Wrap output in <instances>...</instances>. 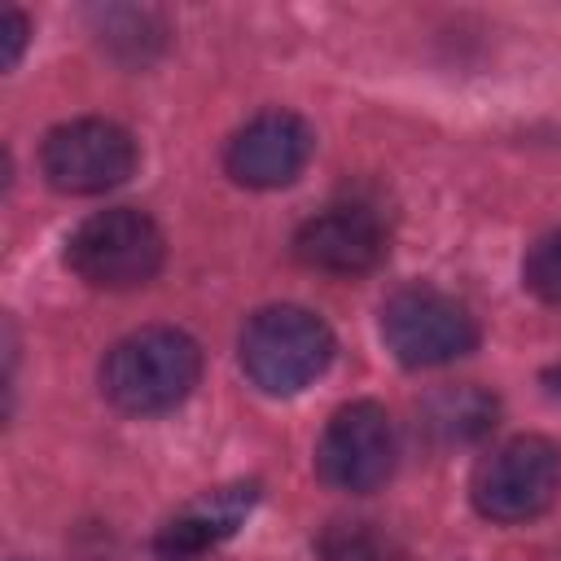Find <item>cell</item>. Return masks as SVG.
<instances>
[{
    "label": "cell",
    "instance_id": "obj_1",
    "mask_svg": "<svg viewBox=\"0 0 561 561\" xmlns=\"http://www.w3.org/2000/svg\"><path fill=\"white\" fill-rule=\"evenodd\" d=\"M202 377V351L171 324L136 329L110 346L101 364V390L118 412L158 416L180 408Z\"/></svg>",
    "mask_w": 561,
    "mask_h": 561
},
{
    "label": "cell",
    "instance_id": "obj_2",
    "mask_svg": "<svg viewBox=\"0 0 561 561\" xmlns=\"http://www.w3.org/2000/svg\"><path fill=\"white\" fill-rule=\"evenodd\" d=\"M333 359L329 324L307 307H263L241 329V368L263 394L307 390Z\"/></svg>",
    "mask_w": 561,
    "mask_h": 561
},
{
    "label": "cell",
    "instance_id": "obj_3",
    "mask_svg": "<svg viewBox=\"0 0 561 561\" xmlns=\"http://www.w3.org/2000/svg\"><path fill=\"white\" fill-rule=\"evenodd\" d=\"M66 263L79 280L96 289H136L158 276L162 267V232L158 224L136 206H110L88 215L70 241Z\"/></svg>",
    "mask_w": 561,
    "mask_h": 561
},
{
    "label": "cell",
    "instance_id": "obj_4",
    "mask_svg": "<svg viewBox=\"0 0 561 561\" xmlns=\"http://www.w3.org/2000/svg\"><path fill=\"white\" fill-rule=\"evenodd\" d=\"M561 491V447L539 434H517L478 460L469 495L491 522H530L552 508Z\"/></svg>",
    "mask_w": 561,
    "mask_h": 561
},
{
    "label": "cell",
    "instance_id": "obj_5",
    "mask_svg": "<svg viewBox=\"0 0 561 561\" xmlns=\"http://www.w3.org/2000/svg\"><path fill=\"white\" fill-rule=\"evenodd\" d=\"M381 337L408 368H438L478 346V324L465 302L434 285H403L381 302Z\"/></svg>",
    "mask_w": 561,
    "mask_h": 561
},
{
    "label": "cell",
    "instance_id": "obj_6",
    "mask_svg": "<svg viewBox=\"0 0 561 561\" xmlns=\"http://www.w3.org/2000/svg\"><path fill=\"white\" fill-rule=\"evenodd\" d=\"M394 451L390 412L373 399H355L329 416L316 447V469L333 491L368 495L394 473Z\"/></svg>",
    "mask_w": 561,
    "mask_h": 561
},
{
    "label": "cell",
    "instance_id": "obj_7",
    "mask_svg": "<svg viewBox=\"0 0 561 561\" xmlns=\"http://www.w3.org/2000/svg\"><path fill=\"white\" fill-rule=\"evenodd\" d=\"M39 167L57 193H105L136 171V140L110 118H75L44 136Z\"/></svg>",
    "mask_w": 561,
    "mask_h": 561
},
{
    "label": "cell",
    "instance_id": "obj_8",
    "mask_svg": "<svg viewBox=\"0 0 561 561\" xmlns=\"http://www.w3.org/2000/svg\"><path fill=\"white\" fill-rule=\"evenodd\" d=\"M311 149H316V136L298 114L263 110L228 140L224 167L245 188H280L302 175V167L311 162Z\"/></svg>",
    "mask_w": 561,
    "mask_h": 561
},
{
    "label": "cell",
    "instance_id": "obj_9",
    "mask_svg": "<svg viewBox=\"0 0 561 561\" xmlns=\"http://www.w3.org/2000/svg\"><path fill=\"white\" fill-rule=\"evenodd\" d=\"M294 254L316 272L359 276L386 259V228L364 206H329L298 228Z\"/></svg>",
    "mask_w": 561,
    "mask_h": 561
},
{
    "label": "cell",
    "instance_id": "obj_10",
    "mask_svg": "<svg viewBox=\"0 0 561 561\" xmlns=\"http://www.w3.org/2000/svg\"><path fill=\"white\" fill-rule=\"evenodd\" d=\"M259 500V486L254 482H237V486H219V491H206L202 500H193L184 513H175L162 530H158V543L153 552L162 561H197L202 552H210L215 543H224L254 508Z\"/></svg>",
    "mask_w": 561,
    "mask_h": 561
},
{
    "label": "cell",
    "instance_id": "obj_11",
    "mask_svg": "<svg viewBox=\"0 0 561 561\" xmlns=\"http://www.w3.org/2000/svg\"><path fill=\"white\" fill-rule=\"evenodd\" d=\"M491 425H495V399L473 386L443 390L425 403V430H434L443 443H469Z\"/></svg>",
    "mask_w": 561,
    "mask_h": 561
},
{
    "label": "cell",
    "instance_id": "obj_12",
    "mask_svg": "<svg viewBox=\"0 0 561 561\" xmlns=\"http://www.w3.org/2000/svg\"><path fill=\"white\" fill-rule=\"evenodd\" d=\"M324 561H394V543L368 522H333L320 535Z\"/></svg>",
    "mask_w": 561,
    "mask_h": 561
},
{
    "label": "cell",
    "instance_id": "obj_13",
    "mask_svg": "<svg viewBox=\"0 0 561 561\" xmlns=\"http://www.w3.org/2000/svg\"><path fill=\"white\" fill-rule=\"evenodd\" d=\"M526 289L552 307H561V232H548L530 245L526 263H522Z\"/></svg>",
    "mask_w": 561,
    "mask_h": 561
},
{
    "label": "cell",
    "instance_id": "obj_14",
    "mask_svg": "<svg viewBox=\"0 0 561 561\" xmlns=\"http://www.w3.org/2000/svg\"><path fill=\"white\" fill-rule=\"evenodd\" d=\"M26 18H22V9H4V26H0V39H4V70H13L18 66V57H22V48H26Z\"/></svg>",
    "mask_w": 561,
    "mask_h": 561
},
{
    "label": "cell",
    "instance_id": "obj_15",
    "mask_svg": "<svg viewBox=\"0 0 561 561\" xmlns=\"http://www.w3.org/2000/svg\"><path fill=\"white\" fill-rule=\"evenodd\" d=\"M543 381H548V390H552V394H561V364H557V368H548V373H543Z\"/></svg>",
    "mask_w": 561,
    "mask_h": 561
}]
</instances>
